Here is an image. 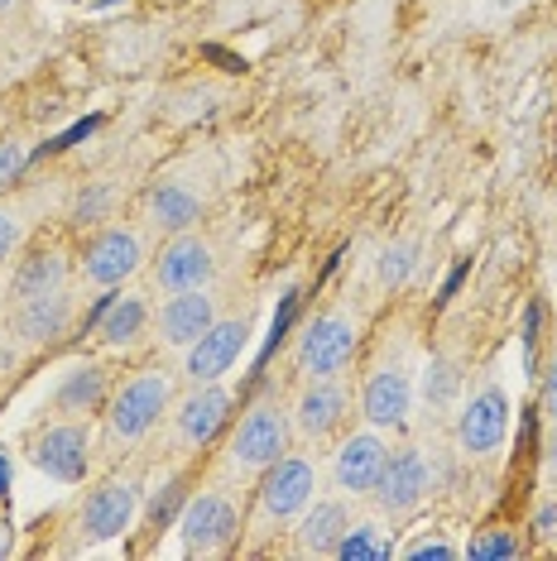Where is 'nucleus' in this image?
Masks as SVG:
<instances>
[{
  "mask_svg": "<svg viewBox=\"0 0 557 561\" xmlns=\"http://www.w3.org/2000/svg\"><path fill=\"white\" fill-rule=\"evenodd\" d=\"M173 403V379L163 375V369H145V375L125 379V385L106 399V427L116 442H139L155 432V423L163 413H169Z\"/></svg>",
  "mask_w": 557,
  "mask_h": 561,
  "instance_id": "obj_1",
  "label": "nucleus"
},
{
  "mask_svg": "<svg viewBox=\"0 0 557 561\" xmlns=\"http://www.w3.org/2000/svg\"><path fill=\"white\" fill-rule=\"evenodd\" d=\"M351 355H356V322L346 312H327L298 336L294 360L308 379H332L351 365Z\"/></svg>",
  "mask_w": 557,
  "mask_h": 561,
  "instance_id": "obj_2",
  "label": "nucleus"
},
{
  "mask_svg": "<svg viewBox=\"0 0 557 561\" xmlns=\"http://www.w3.org/2000/svg\"><path fill=\"white\" fill-rule=\"evenodd\" d=\"M278 456H288V417L270 403H255L240 427L231 432V466L236 470H270Z\"/></svg>",
  "mask_w": 557,
  "mask_h": 561,
  "instance_id": "obj_3",
  "label": "nucleus"
},
{
  "mask_svg": "<svg viewBox=\"0 0 557 561\" xmlns=\"http://www.w3.org/2000/svg\"><path fill=\"white\" fill-rule=\"evenodd\" d=\"M250 341V317H226V322H212L202 336L187 346V360H183V375L193 385H217L221 375H231V365L240 360Z\"/></svg>",
  "mask_w": 557,
  "mask_h": 561,
  "instance_id": "obj_4",
  "label": "nucleus"
},
{
  "mask_svg": "<svg viewBox=\"0 0 557 561\" xmlns=\"http://www.w3.org/2000/svg\"><path fill=\"white\" fill-rule=\"evenodd\" d=\"M312 500H318V470H312V461H303V456H278V461L264 470V480H260L264 518L288 523V518H298Z\"/></svg>",
  "mask_w": 557,
  "mask_h": 561,
  "instance_id": "obj_5",
  "label": "nucleus"
},
{
  "mask_svg": "<svg viewBox=\"0 0 557 561\" xmlns=\"http://www.w3.org/2000/svg\"><path fill=\"white\" fill-rule=\"evenodd\" d=\"M179 533H183V547L193 557H212V552H226L240 533V514L226 494H193L179 518Z\"/></svg>",
  "mask_w": 557,
  "mask_h": 561,
  "instance_id": "obj_6",
  "label": "nucleus"
},
{
  "mask_svg": "<svg viewBox=\"0 0 557 561\" xmlns=\"http://www.w3.org/2000/svg\"><path fill=\"white\" fill-rule=\"evenodd\" d=\"M428 490H433V470H428L423 451H418V446H399V451H389L385 476H379V484L371 494L389 518H403L428 500Z\"/></svg>",
  "mask_w": 557,
  "mask_h": 561,
  "instance_id": "obj_7",
  "label": "nucleus"
},
{
  "mask_svg": "<svg viewBox=\"0 0 557 561\" xmlns=\"http://www.w3.org/2000/svg\"><path fill=\"white\" fill-rule=\"evenodd\" d=\"M504 437H510V399H504L500 385H486L480 393H471V403L462 408L457 446L466 456H490V451L504 446Z\"/></svg>",
  "mask_w": 557,
  "mask_h": 561,
  "instance_id": "obj_8",
  "label": "nucleus"
},
{
  "mask_svg": "<svg viewBox=\"0 0 557 561\" xmlns=\"http://www.w3.org/2000/svg\"><path fill=\"white\" fill-rule=\"evenodd\" d=\"M34 466L44 476H54L62 484L87 480V466H92V432L82 423H54L34 437Z\"/></svg>",
  "mask_w": 557,
  "mask_h": 561,
  "instance_id": "obj_9",
  "label": "nucleus"
},
{
  "mask_svg": "<svg viewBox=\"0 0 557 561\" xmlns=\"http://www.w3.org/2000/svg\"><path fill=\"white\" fill-rule=\"evenodd\" d=\"M139 514V480H106L92 490V500L82 504V538L87 542H111Z\"/></svg>",
  "mask_w": 557,
  "mask_h": 561,
  "instance_id": "obj_10",
  "label": "nucleus"
},
{
  "mask_svg": "<svg viewBox=\"0 0 557 561\" xmlns=\"http://www.w3.org/2000/svg\"><path fill=\"white\" fill-rule=\"evenodd\" d=\"M385 461H389L385 437H375V432H351L332 456V484L341 494H371L379 476H385Z\"/></svg>",
  "mask_w": 557,
  "mask_h": 561,
  "instance_id": "obj_11",
  "label": "nucleus"
},
{
  "mask_svg": "<svg viewBox=\"0 0 557 561\" xmlns=\"http://www.w3.org/2000/svg\"><path fill=\"white\" fill-rule=\"evenodd\" d=\"M212 274H217V260H212V245L197 236L179 231L163 245L159 264H155V278L163 293H187V288H207Z\"/></svg>",
  "mask_w": 557,
  "mask_h": 561,
  "instance_id": "obj_12",
  "label": "nucleus"
},
{
  "mask_svg": "<svg viewBox=\"0 0 557 561\" xmlns=\"http://www.w3.org/2000/svg\"><path fill=\"white\" fill-rule=\"evenodd\" d=\"M139 260H145V245H139L135 231H125V226H111V231H101L92 245H87V260H82V274L87 284H101V288H116L125 284Z\"/></svg>",
  "mask_w": 557,
  "mask_h": 561,
  "instance_id": "obj_13",
  "label": "nucleus"
},
{
  "mask_svg": "<svg viewBox=\"0 0 557 561\" xmlns=\"http://www.w3.org/2000/svg\"><path fill=\"white\" fill-rule=\"evenodd\" d=\"M231 389L221 385H193V393L179 403L173 413V427H179V442L183 446H207L217 432L231 423Z\"/></svg>",
  "mask_w": 557,
  "mask_h": 561,
  "instance_id": "obj_14",
  "label": "nucleus"
},
{
  "mask_svg": "<svg viewBox=\"0 0 557 561\" xmlns=\"http://www.w3.org/2000/svg\"><path fill=\"white\" fill-rule=\"evenodd\" d=\"M217 322V298L207 288H187V293H173L159 312V341L173 351H187L193 341Z\"/></svg>",
  "mask_w": 557,
  "mask_h": 561,
  "instance_id": "obj_15",
  "label": "nucleus"
},
{
  "mask_svg": "<svg viewBox=\"0 0 557 561\" xmlns=\"http://www.w3.org/2000/svg\"><path fill=\"white\" fill-rule=\"evenodd\" d=\"M346 413H351V393L337 385V375L312 379L294 403V423H298L303 437H327V432H337L341 423H346Z\"/></svg>",
  "mask_w": 557,
  "mask_h": 561,
  "instance_id": "obj_16",
  "label": "nucleus"
},
{
  "mask_svg": "<svg viewBox=\"0 0 557 561\" xmlns=\"http://www.w3.org/2000/svg\"><path fill=\"white\" fill-rule=\"evenodd\" d=\"M365 417L371 427H403L409 423V408H413V385L403 369H375L371 385H365Z\"/></svg>",
  "mask_w": 557,
  "mask_h": 561,
  "instance_id": "obj_17",
  "label": "nucleus"
},
{
  "mask_svg": "<svg viewBox=\"0 0 557 561\" xmlns=\"http://www.w3.org/2000/svg\"><path fill=\"white\" fill-rule=\"evenodd\" d=\"M346 528H351L346 504H341V500H312L298 514V547L308 557H332Z\"/></svg>",
  "mask_w": 557,
  "mask_h": 561,
  "instance_id": "obj_18",
  "label": "nucleus"
},
{
  "mask_svg": "<svg viewBox=\"0 0 557 561\" xmlns=\"http://www.w3.org/2000/svg\"><path fill=\"white\" fill-rule=\"evenodd\" d=\"M72 322V298L68 293H44V298H30L20 302V336L30 341V346H48V341H58L62 331Z\"/></svg>",
  "mask_w": 557,
  "mask_h": 561,
  "instance_id": "obj_19",
  "label": "nucleus"
},
{
  "mask_svg": "<svg viewBox=\"0 0 557 561\" xmlns=\"http://www.w3.org/2000/svg\"><path fill=\"white\" fill-rule=\"evenodd\" d=\"M202 216V202L193 187H183V183H159L155 193H149V221L159 226V231H187Z\"/></svg>",
  "mask_w": 557,
  "mask_h": 561,
  "instance_id": "obj_20",
  "label": "nucleus"
},
{
  "mask_svg": "<svg viewBox=\"0 0 557 561\" xmlns=\"http://www.w3.org/2000/svg\"><path fill=\"white\" fill-rule=\"evenodd\" d=\"M62 284H68V260H62L58 250H44L20 264L10 293H15V302H30V298H44V293H58Z\"/></svg>",
  "mask_w": 557,
  "mask_h": 561,
  "instance_id": "obj_21",
  "label": "nucleus"
},
{
  "mask_svg": "<svg viewBox=\"0 0 557 561\" xmlns=\"http://www.w3.org/2000/svg\"><path fill=\"white\" fill-rule=\"evenodd\" d=\"M145 322H149V302L139 293H116L106 302V312H101V341L106 346H130L139 331H145Z\"/></svg>",
  "mask_w": 557,
  "mask_h": 561,
  "instance_id": "obj_22",
  "label": "nucleus"
},
{
  "mask_svg": "<svg viewBox=\"0 0 557 561\" xmlns=\"http://www.w3.org/2000/svg\"><path fill=\"white\" fill-rule=\"evenodd\" d=\"M54 399H58L62 413H96V408L106 403V375H101V365H78V369H68Z\"/></svg>",
  "mask_w": 557,
  "mask_h": 561,
  "instance_id": "obj_23",
  "label": "nucleus"
},
{
  "mask_svg": "<svg viewBox=\"0 0 557 561\" xmlns=\"http://www.w3.org/2000/svg\"><path fill=\"white\" fill-rule=\"evenodd\" d=\"M332 557H341V561H389L395 557V542L385 538L379 523H351V528L341 533Z\"/></svg>",
  "mask_w": 557,
  "mask_h": 561,
  "instance_id": "obj_24",
  "label": "nucleus"
},
{
  "mask_svg": "<svg viewBox=\"0 0 557 561\" xmlns=\"http://www.w3.org/2000/svg\"><path fill=\"white\" fill-rule=\"evenodd\" d=\"M466 557L471 561H510V557H519V538L510 528H490V533H480V538L466 542Z\"/></svg>",
  "mask_w": 557,
  "mask_h": 561,
  "instance_id": "obj_25",
  "label": "nucleus"
},
{
  "mask_svg": "<svg viewBox=\"0 0 557 561\" xmlns=\"http://www.w3.org/2000/svg\"><path fill=\"white\" fill-rule=\"evenodd\" d=\"M413 245L409 240H399V245H385V254H379V284L385 288H399V284H409V274H413Z\"/></svg>",
  "mask_w": 557,
  "mask_h": 561,
  "instance_id": "obj_26",
  "label": "nucleus"
},
{
  "mask_svg": "<svg viewBox=\"0 0 557 561\" xmlns=\"http://www.w3.org/2000/svg\"><path fill=\"white\" fill-rule=\"evenodd\" d=\"M452 389H457V375H452V365H447V360H433V365H428V379H423L428 403H447Z\"/></svg>",
  "mask_w": 557,
  "mask_h": 561,
  "instance_id": "obj_27",
  "label": "nucleus"
},
{
  "mask_svg": "<svg viewBox=\"0 0 557 561\" xmlns=\"http://www.w3.org/2000/svg\"><path fill=\"white\" fill-rule=\"evenodd\" d=\"M403 557L409 561H452L457 557V547L442 542V538H418L413 547H403Z\"/></svg>",
  "mask_w": 557,
  "mask_h": 561,
  "instance_id": "obj_28",
  "label": "nucleus"
},
{
  "mask_svg": "<svg viewBox=\"0 0 557 561\" xmlns=\"http://www.w3.org/2000/svg\"><path fill=\"white\" fill-rule=\"evenodd\" d=\"M24 169V149L10 145V139H0V187H10Z\"/></svg>",
  "mask_w": 557,
  "mask_h": 561,
  "instance_id": "obj_29",
  "label": "nucleus"
},
{
  "mask_svg": "<svg viewBox=\"0 0 557 561\" xmlns=\"http://www.w3.org/2000/svg\"><path fill=\"white\" fill-rule=\"evenodd\" d=\"M15 245H20V216L10 207H0V260H5Z\"/></svg>",
  "mask_w": 557,
  "mask_h": 561,
  "instance_id": "obj_30",
  "label": "nucleus"
},
{
  "mask_svg": "<svg viewBox=\"0 0 557 561\" xmlns=\"http://www.w3.org/2000/svg\"><path fill=\"white\" fill-rule=\"evenodd\" d=\"M543 408H548V417L557 423V360L548 365V385H543Z\"/></svg>",
  "mask_w": 557,
  "mask_h": 561,
  "instance_id": "obj_31",
  "label": "nucleus"
},
{
  "mask_svg": "<svg viewBox=\"0 0 557 561\" xmlns=\"http://www.w3.org/2000/svg\"><path fill=\"white\" fill-rule=\"evenodd\" d=\"M10 484H15V461H10V451H0V500L10 494Z\"/></svg>",
  "mask_w": 557,
  "mask_h": 561,
  "instance_id": "obj_32",
  "label": "nucleus"
},
{
  "mask_svg": "<svg viewBox=\"0 0 557 561\" xmlns=\"http://www.w3.org/2000/svg\"><path fill=\"white\" fill-rule=\"evenodd\" d=\"M101 207H106V193H92V197H82V202H78V216H82V221H92Z\"/></svg>",
  "mask_w": 557,
  "mask_h": 561,
  "instance_id": "obj_33",
  "label": "nucleus"
},
{
  "mask_svg": "<svg viewBox=\"0 0 557 561\" xmlns=\"http://www.w3.org/2000/svg\"><path fill=\"white\" fill-rule=\"evenodd\" d=\"M548 480H557V423H553V437H548Z\"/></svg>",
  "mask_w": 557,
  "mask_h": 561,
  "instance_id": "obj_34",
  "label": "nucleus"
},
{
  "mask_svg": "<svg viewBox=\"0 0 557 561\" xmlns=\"http://www.w3.org/2000/svg\"><path fill=\"white\" fill-rule=\"evenodd\" d=\"M0 557H10V528L0 523Z\"/></svg>",
  "mask_w": 557,
  "mask_h": 561,
  "instance_id": "obj_35",
  "label": "nucleus"
},
{
  "mask_svg": "<svg viewBox=\"0 0 557 561\" xmlns=\"http://www.w3.org/2000/svg\"><path fill=\"white\" fill-rule=\"evenodd\" d=\"M10 5H15V0H0V10H10Z\"/></svg>",
  "mask_w": 557,
  "mask_h": 561,
  "instance_id": "obj_36",
  "label": "nucleus"
}]
</instances>
